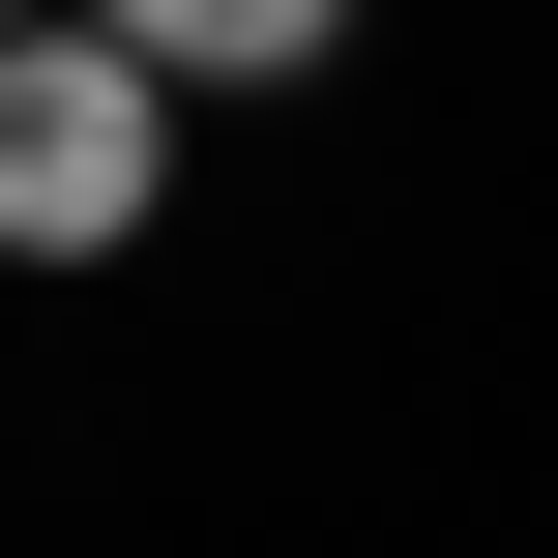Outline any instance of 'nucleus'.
Here are the masks:
<instances>
[{
  "label": "nucleus",
  "mask_w": 558,
  "mask_h": 558,
  "mask_svg": "<svg viewBox=\"0 0 558 558\" xmlns=\"http://www.w3.org/2000/svg\"><path fill=\"white\" fill-rule=\"evenodd\" d=\"M147 206H177V88L118 59V0L0 29V265H118Z\"/></svg>",
  "instance_id": "obj_1"
},
{
  "label": "nucleus",
  "mask_w": 558,
  "mask_h": 558,
  "mask_svg": "<svg viewBox=\"0 0 558 558\" xmlns=\"http://www.w3.org/2000/svg\"><path fill=\"white\" fill-rule=\"evenodd\" d=\"M118 59H147V88H294L324 0H118Z\"/></svg>",
  "instance_id": "obj_2"
}]
</instances>
